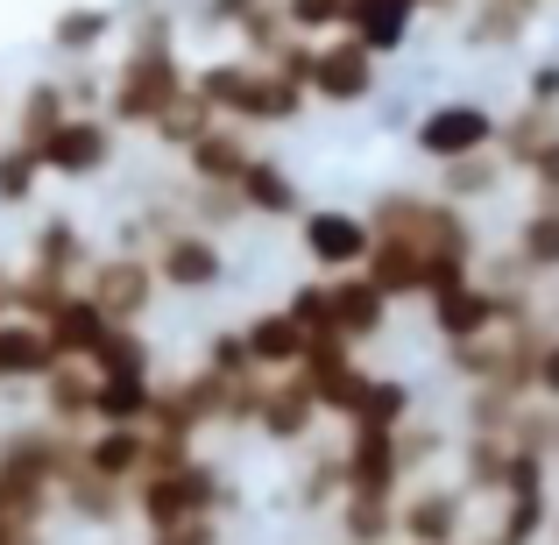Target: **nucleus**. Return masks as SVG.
<instances>
[{"label": "nucleus", "instance_id": "1", "mask_svg": "<svg viewBox=\"0 0 559 545\" xmlns=\"http://www.w3.org/2000/svg\"><path fill=\"white\" fill-rule=\"evenodd\" d=\"M191 93L185 85V71H178V57H170V43L164 36H142L135 50L121 57V71H114V121H128V128H156L170 107Z\"/></svg>", "mask_w": 559, "mask_h": 545}, {"label": "nucleus", "instance_id": "2", "mask_svg": "<svg viewBox=\"0 0 559 545\" xmlns=\"http://www.w3.org/2000/svg\"><path fill=\"white\" fill-rule=\"evenodd\" d=\"M219 503H227V482H219V467H205V461H185V467H164V475L135 482V510H142V524H150L156 538L191 532V524H213Z\"/></svg>", "mask_w": 559, "mask_h": 545}, {"label": "nucleus", "instance_id": "3", "mask_svg": "<svg viewBox=\"0 0 559 545\" xmlns=\"http://www.w3.org/2000/svg\"><path fill=\"white\" fill-rule=\"evenodd\" d=\"M79 467L135 496V482L156 475V433L150 425H93V433H79Z\"/></svg>", "mask_w": 559, "mask_h": 545}, {"label": "nucleus", "instance_id": "4", "mask_svg": "<svg viewBox=\"0 0 559 545\" xmlns=\"http://www.w3.org/2000/svg\"><path fill=\"white\" fill-rule=\"evenodd\" d=\"M305 382H312L319 411H326V418H347V425L361 418V404H369V390H376V376L355 362L347 341H319L312 362H305Z\"/></svg>", "mask_w": 559, "mask_h": 545}, {"label": "nucleus", "instance_id": "5", "mask_svg": "<svg viewBox=\"0 0 559 545\" xmlns=\"http://www.w3.org/2000/svg\"><path fill=\"white\" fill-rule=\"evenodd\" d=\"M114 327H121V319H107V305H99L93 291H64V298L43 312V333L57 341L64 362H99V347L114 341Z\"/></svg>", "mask_w": 559, "mask_h": 545}, {"label": "nucleus", "instance_id": "6", "mask_svg": "<svg viewBox=\"0 0 559 545\" xmlns=\"http://www.w3.org/2000/svg\"><path fill=\"white\" fill-rule=\"evenodd\" d=\"M432 262H439V248L411 241V234H376V256L361 262V270H369V284L396 305V298H432Z\"/></svg>", "mask_w": 559, "mask_h": 545}, {"label": "nucleus", "instance_id": "7", "mask_svg": "<svg viewBox=\"0 0 559 545\" xmlns=\"http://www.w3.org/2000/svg\"><path fill=\"white\" fill-rule=\"evenodd\" d=\"M305 256L319 262L326 276H355L361 262L376 256V227L369 220H355V213H305Z\"/></svg>", "mask_w": 559, "mask_h": 545}, {"label": "nucleus", "instance_id": "8", "mask_svg": "<svg viewBox=\"0 0 559 545\" xmlns=\"http://www.w3.org/2000/svg\"><path fill=\"white\" fill-rule=\"evenodd\" d=\"M467 489H404L396 496V545H461Z\"/></svg>", "mask_w": 559, "mask_h": 545}, {"label": "nucleus", "instance_id": "9", "mask_svg": "<svg viewBox=\"0 0 559 545\" xmlns=\"http://www.w3.org/2000/svg\"><path fill=\"white\" fill-rule=\"evenodd\" d=\"M496 135H503V128H496L481 107H461V99H453V107H432V114L418 121V150L432 156V164L481 156V150H496Z\"/></svg>", "mask_w": 559, "mask_h": 545}, {"label": "nucleus", "instance_id": "10", "mask_svg": "<svg viewBox=\"0 0 559 545\" xmlns=\"http://www.w3.org/2000/svg\"><path fill=\"white\" fill-rule=\"evenodd\" d=\"M156 262H142V256H107V262H93V298L107 305V319H121V327H135L142 312H150V298H156Z\"/></svg>", "mask_w": 559, "mask_h": 545}, {"label": "nucleus", "instance_id": "11", "mask_svg": "<svg viewBox=\"0 0 559 545\" xmlns=\"http://www.w3.org/2000/svg\"><path fill=\"white\" fill-rule=\"evenodd\" d=\"M312 418H326V411H319V396H312V382H305V368H284V376L262 382L255 418H248V425H262L270 439H305V433H312Z\"/></svg>", "mask_w": 559, "mask_h": 545}, {"label": "nucleus", "instance_id": "12", "mask_svg": "<svg viewBox=\"0 0 559 545\" xmlns=\"http://www.w3.org/2000/svg\"><path fill=\"white\" fill-rule=\"evenodd\" d=\"M312 327H305L290 305H276V312H255L248 319V355H255V368H270V376H284V368H305L312 362Z\"/></svg>", "mask_w": 559, "mask_h": 545}, {"label": "nucleus", "instance_id": "13", "mask_svg": "<svg viewBox=\"0 0 559 545\" xmlns=\"http://www.w3.org/2000/svg\"><path fill=\"white\" fill-rule=\"evenodd\" d=\"M312 93L333 99V107H355V99H369V93H376V50H361L355 36L326 43V50H319V64H312Z\"/></svg>", "mask_w": 559, "mask_h": 545}, {"label": "nucleus", "instance_id": "14", "mask_svg": "<svg viewBox=\"0 0 559 545\" xmlns=\"http://www.w3.org/2000/svg\"><path fill=\"white\" fill-rule=\"evenodd\" d=\"M219 270H227V262H219V241L199 234V227L164 234V248H156V276H164L170 291H213Z\"/></svg>", "mask_w": 559, "mask_h": 545}, {"label": "nucleus", "instance_id": "15", "mask_svg": "<svg viewBox=\"0 0 559 545\" xmlns=\"http://www.w3.org/2000/svg\"><path fill=\"white\" fill-rule=\"evenodd\" d=\"M107 156H114V128L107 121H79V114L43 142V170H57V178H93Z\"/></svg>", "mask_w": 559, "mask_h": 545}, {"label": "nucleus", "instance_id": "16", "mask_svg": "<svg viewBox=\"0 0 559 545\" xmlns=\"http://www.w3.org/2000/svg\"><path fill=\"white\" fill-rule=\"evenodd\" d=\"M185 164H191V178H199V185L234 191V185L248 178V170H255V150L241 142V128H227V121H219V128H205V135L185 150Z\"/></svg>", "mask_w": 559, "mask_h": 545}, {"label": "nucleus", "instance_id": "17", "mask_svg": "<svg viewBox=\"0 0 559 545\" xmlns=\"http://www.w3.org/2000/svg\"><path fill=\"white\" fill-rule=\"evenodd\" d=\"M326 291H333V333H341L347 347H361V341H376L382 333V312H390V298L369 284V270H355V276H326Z\"/></svg>", "mask_w": 559, "mask_h": 545}, {"label": "nucleus", "instance_id": "18", "mask_svg": "<svg viewBox=\"0 0 559 545\" xmlns=\"http://www.w3.org/2000/svg\"><path fill=\"white\" fill-rule=\"evenodd\" d=\"M57 362L64 355L43 333V319H0V382H43Z\"/></svg>", "mask_w": 559, "mask_h": 545}, {"label": "nucleus", "instance_id": "19", "mask_svg": "<svg viewBox=\"0 0 559 545\" xmlns=\"http://www.w3.org/2000/svg\"><path fill=\"white\" fill-rule=\"evenodd\" d=\"M411 0H355L347 8V36L361 43V50H376V57H390V50H404V36H411Z\"/></svg>", "mask_w": 559, "mask_h": 545}, {"label": "nucleus", "instance_id": "20", "mask_svg": "<svg viewBox=\"0 0 559 545\" xmlns=\"http://www.w3.org/2000/svg\"><path fill=\"white\" fill-rule=\"evenodd\" d=\"M79 270H85L79 227H71V220H50V227L36 234V262H28V276H36V284H50V291H79V284H71Z\"/></svg>", "mask_w": 559, "mask_h": 545}, {"label": "nucleus", "instance_id": "21", "mask_svg": "<svg viewBox=\"0 0 559 545\" xmlns=\"http://www.w3.org/2000/svg\"><path fill=\"white\" fill-rule=\"evenodd\" d=\"M234 199H241V213H262V220H290L298 213V185H290L270 156H255V170L234 185Z\"/></svg>", "mask_w": 559, "mask_h": 545}, {"label": "nucleus", "instance_id": "22", "mask_svg": "<svg viewBox=\"0 0 559 545\" xmlns=\"http://www.w3.org/2000/svg\"><path fill=\"white\" fill-rule=\"evenodd\" d=\"M518 262L532 276H552L559 270V199H538L518 227Z\"/></svg>", "mask_w": 559, "mask_h": 545}, {"label": "nucleus", "instance_id": "23", "mask_svg": "<svg viewBox=\"0 0 559 545\" xmlns=\"http://www.w3.org/2000/svg\"><path fill=\"white\" fill-rule=\"evenodd\" d=\"M64 121H71L64 93H57V85H28V99H22V135H14V142H28V150H43V142H50V135H57Z\"/></svg>", "mask_w": 559, "mask_h": 545}, {"label": "nucleus", "instance_id": "24", "mask_svg": "<svg viewBox=\"0 0 559 545\" xmlns=\"http://www.w3.org/2000/svg\"><path fill=\"white\" fill-rule=\"evenodd\" d=\"M510 156L503 150H481V156H461V164H447V199H475V191H489L503 178Z\"/></svg>", "mask_w": 559, "mask_h": 545}, {"label": "nucleus", "instance_id": "25", "mask_svg": "<svg viewBox=\"0 0 559 545\" xmlns=\"http://www.w3.org/2000/svg\"><path fill=\"white\" fill-rule=\"evenodd\" d=\"M43 178V150H28V142H14L8 156H0V199L8 205H28V191Z\"/></svg>", "mask_w": 559, "mask_h": 545}, {"label": "nucleus", "instance_id": "26", "mask_svg": "<svg viewBox=\"0 0 559 545\" xmlns=\"http://www.w3.org/2000/svg\"><path fill=\"white\" fill-rule=\"evenodd\" d=\"M276 8H284L290 28H341L355 0H276Z\"/></svg>", "mask_w": 559, "mask_h": 545}, {"label": "nucleus", "instance_id": "27", "mask_svg": "<svg viewBox=\"0 0 559 545\" xmlns=\"http://www.w3.org/2000/svg\"><path fill=\"white\" fill-rule=\"evenodd\" d=\"M532 396H546V404H559V333H546V347H538V368H532Z\"/></svg>", "mask_w": 559, "mask_h": 545}, {"label": "nucleus", "instance_id": "28", "mask_svg": "<svg viewBox=\"0 0 559 545\" xmlns=\"http://www.w3.org/2000/svg\"><path fill=\"white\" fill-rule=\"evenodd\" d=\"M99 28H107V14H64V22H57V43H64V50H85Z\"/></svg>", "mask_w": 559, "mask_h": 545}, {"label": "nucleus", "instance_id": "29", "mask_svg": "<svg viewBox=\"0 0 559 545\" xmlns=\"http://www.w3.org/2000/svg\"><path fill=\"white\" fill-rule=\"evenodd\" d=\"M532 185H538V199H559V142L532 164Z\"/></svg>", "mask_w": 559, "mask_h": 545}, {"label": "nucleus", "instance_id": "30", "mask_svg": "<svg viewBox=\"0 0 559 545\" xmlns=\"http://www.w3.org/2000/svg\"><path fill=\"white\" fill-rule=\"evenodd\" d=\"M532 107H546V114H559V64H546L532 79Z\"/></svg>", "mask_w": 559, "mask_h": 545}, {"label": "nucleus", "instance_id": "31", "mask_svg": "<svg viewBox=\"0 0 559 545\" xmlns=\"http://www.w3.org/2000/svg\"><path fill=\"white\" fill-rule=\"evenodd\" d=\"M213 14H219V22H227V14H234V22H255L262 0H213Z\"/></svg>", "mask_w": 559, "mask_h": 545}, {"label": "nucleus", "instance_id": "32", "mask_svg": "<svg viewBox=\"0 0 559 545\" xmlns=\"http://www.w3.org/2000/svg\"><path fill=\"white\" fill-rule=\"evenodd\" d=\"M552 461H559V411H552Z\"/></svg>", "mask_w": 559, "mask_h": 545}, {"label": "nucleus", "instance_id": "33", "mask_svg": "<svg viewBox=\"0 0 559 545\" xmlns=\"http://www.w3.org/2000/svg\"><path fill=\"white\" fill-rule=\"evenodd\" d=\"M552 545H559V518H552Z\"/></svg>", "mask_w": 559, "mask_h": 545}, {"label": "nucleus", "instance_id": "34", "mask_svg": "<svg viewBox=\"0 0 559 545\" xmlns=\"http://www.w3.org/2000/svg\"><path fill=\"white\" fill-rule=\"evenodd\" d=\"M552 319H559V305H552Z\"/></svg>", "mask_w": 559, "mask_h": 545}, {"label": "nucleus", "instance_id": "35", "mask_svg": "<svg viewBox=\"0 0 559 545\" xmlns=\"http://www.w3.org/2000/svg\"><path fill=\"white\" fill-rule=\"evenodd\" d=\"M150 545H156V538H150Z\"/></svg>", "mask_w": 559, "mask_h": 545}]
</instances>
